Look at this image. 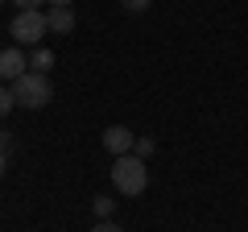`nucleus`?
<instances>
[{
    "instance_id": "obj_12",
    "label": "nucleus",
    "mask_w": 248,
    "mask_h": 232,
    "mask_svg": "<svg viewBox=\"0 0 248 232\" xmlns=\"http://www.w3.org/2000/svg\"><path fill=\"white\" fill-rule=\"evenodd\" d=\"M91 232H124V228H116L112 220H99V224H95V228H91Z\"/></svg>"
},
{
    "instance_id": "obj_1",
    "label": "nucleus",
    "mask_w": 248,
    "mask_h": 232,
    "mask_svg": "<svg viewBox=\"0 0 248 232\" xmlns=\"http://www.w3.org/2000/svg\"><path fill=\"white\" fill-rule=\"evenodd\" d=\"M112 182L120 195H141L145 187H149V170H145V158H137V153H120V158L112 162Z\"/></svg>"
},
{
    "instance_id": "obj_3",
    "label": "nucleus",
    "mask_w": 248,
    "mask_h": 232,
    "mask_svg": "<svg viewBox=\"0 0 248 232\" xmlns=\"http://www.w3.org/2000/svg\"><path fill=\"white\" fill-rule=\"evenodd\" d=\"M9 33L17 37L21 46H37V42H42V33H50V21H46L42 9H21Z\"/></svg>"
},
{
    "instance_id": "obj_2",
    "label": "nucleus",
    "mask_w": 248,
    "mask_h": 232,
    "mask_svg": "<svg viewBox=\"0 0 248 232\" xmlns=\"http://www.w3.org/2000/svg\"><path fill=\"white\" fill-rule=\"evenodd\" d=\"M13 99L21 108H46L54 99V87L42 71H25L21 79H13Z\"/></svg>"
},
{
    "instance_id": "obj_15",
    "label": "nucleus",
    "mask_w": 248,
    "mask_h": 232,
    "mask_svg": "<svg viewBox=\"0 0 248 232\" xmlns=\"http://www.w3.org/2000/svg\"><path fill=\"white\" fill-rule=\"evenodd\" d=\"M46 4H50V9H54V4H71V0H46Z\"/></svg>"
},
{
    "instance_id": "obj_11",
    "label": "nucleus",
    "mask_w": 248,
    "mask_h": 232,
    "mask_svg": "<svg viewBox=\"0 0 248 232\" xmlns=\"http://www.w3.org/2000/svg\"><path fill=\"white\" fill-rule=\"evenodd\" d=\"M120 4H124V9H128V13H145V9H149V4H153V0H120Z\"/></svg>"
},
{
    "instance_id": "obj_4",
    "label": "nucleus",
    "mask_w": 248,
    "mask_h": 232,
    "mask_svg": "<svg viewBox=\"0 0 248 232\" xmlns=\"http://www.w3.org/2000/svg\"><path fill=\"white\" fill-rule=\"evenodd\" d=\"M133 145H137V133H133V129H124V125H112V129L104 133V149L112 153V158L133 153Z\"/></svg>"
},
{
    "instance_id": "obj_7",
    "label": "nucleus",
    "mask_w": 248,
    "mask_h": 232,
    "mask_svg": "<svg viewBox=\"0 0 248 232\" xmlns=\"http://www.w3.org/2000/svg\"><path fill=\"white\" fill-rule=\"evenodd\" d=\"M29 66H33V71H50V66H54V54L50 50H42V46H37V50H33V58H29Z\"/></svg>"
},
{
    "instance_id": "obj_14",
    "label": "nucleus",
    "mask_w": 248,
    "mask_h": 232,
    "mask_svg": "<svg viewBox=\"0 0 248 232\" xmlns=\"http://www.w3.org/2000/svg\"><path fill=\"white\" fill-rule=\"evenodd\" d=\"M4 153H9V149H4V145H0V179H4V162H9V158H4Z\"/></svg>"
},
{
    "instance_id": "obj_8",
    "label": "nucleus",
    "mask_w": 248,
    "mask_h": 232,
    "mask_svg": "<svg viewBox=\"0 0 248 232\" xmlns=\"http://www.w3.org/2000/svg\"><path fill=\"white\" fill-rule=\"evenodd\" d=\"M112 207H116V199H108V195L95 199V215H99V220H112Z\"/></svg>"
},
{
    "instance_id": "obj_6",
    "label": "nucleus",
    "mask_w": 248,
    "mask_h": 232,
    "mask_svg": "<svg viewBox=\"0 0 248 232\" xmlns=\"http://www.w3.org/2000/svg\"><path fill=\"white\" fill-rule=\"evenodd\" d=\"M46 21H50L54 33H71V29H75V13H71V4H54V9L46 13Z\"/></svg>"
},
{
    "instance_id": "obj_10",
    "label": "nucleus",
    "mask_w": 248,
    "mask_h": 232,
    "mask_svg": "<svg viewBox=\"0 0 248 232\" xmlns=\"http://www.w3.org/2000/svg\"><path fill=\"white\" fill-rule=\"evenodd\" d=\"M13 104H17V99H13V87H4V83H0V116H9Z\"/></svg>"
},
{
    "instance_id": "obj_13",
    "label": "nucleus",
    "mask_w": 248,
    "mask_h": 232,
    "mask_svg": "<svg viewBox=\"0 0 248 232\" xmlns=\"http://www.w3.org/2000/svg\"><path fill=\"white\" fill-rule=\"evenodd\" d=\"M17 9H42V0H13Z\"/></svg>"
},
{
    "instance_id": "obj_5",
    "label": "nucleus",
    "mask_w": 248,
    "mask_h": 232,
    "mask_svg": "<svg viewBox=\"0 0 248 232\" xmlns=\"http://www.w3.org/2000/svg\"><path fill=\"white\" fill-rule=\"evenodd\" d=\"M25 66H29V58L17 50V46H9V50H0V79L4 83H13V79H21L25 75Z\"/></svg>"
},
{
    "instance_id": "obj_9",
    "label": "nucleus",
    "mask_w": 248,
    "mask_h": 232,
    "mask_svg": "<svg viewBox=\"0 0 248 232\" xmlns=\"http://www.w3.org/2000/svg\"><path fill=\"white\" fill-rule=\"evenodd\" d=\"M153 149H157V145H153V137H137V145H133V153H137V158H149Z\"/></svg>"
}]
</instances>
